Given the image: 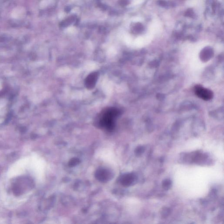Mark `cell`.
Segmentation results:
<instances>
[{
	"mask_svg": "<svg viewBox=\"0 0 224 224\" xmlns=\"http://www.w3.org/2000/svg\"><path fill=\"white\" fill-rule=\"evenodd\" d=\"M120 110L116 108L105 109L98 115V124L100 127L108 130L114 128L116 119L120 114Z\"/></svg>",
	"mask_w": 224,
	"mask_h": 224,
	"instance_id": "cell-1",
	"label": "cell"
},
{
	"mask_svg": "<svg viewBox=\"0 0 224 224\" xmlns=\"http://www.w3.org/2000/svg\"><path fill=\"white\" fill-rule=\"evenodd\" d=\"M194 92L196 95L203 100H209L213 97V92L201 86H196Z\"/></svg>",
	"mask_w": 224,
	"mask_h": 224,
	"instance_id": "cell-2",
	"label": "cell"
},
{
	"mask_svg": "<svg viewBox=\"0 0 224 224\" xmlns=\"http://www.w3.org/2000/svg\"><path fill=\"white\" fill-rule=\"evenodd\" d=\"M98 77V73L97 72H92L85 79V85L87 89L93 90L95 87Z\"/></svg>",
	"mask_w": 224,
	"mask_h": 224,
	"instance_id": "cell-3",
	"label": "cell"
},
{
	"mask_svg": "<svg viewBox=\"0 0 224 224\" xmlns=\"http://www.w3.org/2000/svg\"><path fill=\"white\" fill-rule=\"evenodd\" d=\"M134 177L133 174H128L124 175L122 178V183L125 186H129L134 182Z\"/></svg>",
	"mask_w": 224,
	"mask_h": 224,
	"instance_id": "cell-4",
	"label": "cell"
},
{
	"mask_svg": "<svg viewBox=\"0 0 224 224\" xmlns=\"http://www.w3.org/2000/svg\"><path fill=\"white\" fill-rule=\"evenodd\" d=\"M25 14L24 9L22 8H17L14 9L12 13V16L14 18H18L22 17Z\"/></svg>",
	"mask_w": 224,
	"mask_h": 224,
	"instance_id": "cell-5",
	"label": "cell"
},
{
	"mask_svg": "<svg viewBox=\"0 0 224 224\" xmlns=\"http://www.w3.org/2000/svg\"><path fill=\"white\" fill-rule=\"evenodd\" d=\"M97 176H98V178L99 179L104 180V179L106 180L109 178L110 174H107L106 171H105L104 170H102L98 172Z\"/></svg>",
	"mask_w": 224,
	"mask_h": 224,
	"instance_id": "cell-6",
	"label": "cell"
},
{
	"mask_svg": "<svg viewBox=\"0 0 224 224\" xmlns=\"http://www.w3.org/2000/svg\"><path fill=\"white\" fill-rule=\"evenodd\" d=\"M163 187L165 190H168L170 187L171 185V182L170 179H166L163 182Z\"/></svg>",
	"mask_w": 224,
	"mask_h": 224,
	"instance_id": "cell-7",
	"label": "cell"
},
{
	"mask_svg": "<svg viewBox=\"0 0 224 224\" xmlns=\"http://www.w3.org/2000/svg\"><path fill=\"white\" fill-rule=\"evenodd\" d=\"M145 149L143 147H139L137 149L136 153L138 154H141L142 153L144 152Z\"/></svg>",
	"mask_w": 224,
	"mask_h": 224,
	"instance_id": "cell-8",
	"label": "cell"
}]
</instances>
